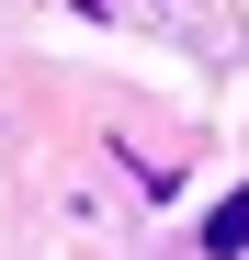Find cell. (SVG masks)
<instances>
[{"label":"cell","mask_w":249,"mask_h":260,"mask_svg":"<svg viewBox=\"0 0 249 260\" xmlns=\"http://www.w3.org/2000/svg\"><path fill=\"white\" fill-rule=\"evenodd\" d=\"M238 249H249V192H227L204 215V260H238Z\"/></svg>","instance_id":"6da1fadb"}]
</instances>
